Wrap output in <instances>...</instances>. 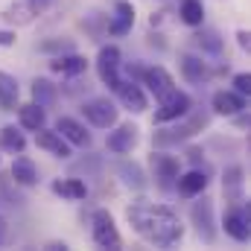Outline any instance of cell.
Returning <instances> with one entry per match:
<instances>
[{
  "mask_svg": "<svg viewBox=\"0 0 251 251\" xmlns=\"http://www.w3.org/2000/svg\"><path fill=\"white\" fill-rule=\"evenodd\" d=\"M178 15H181V21L187 26H201V21H204V3L201 0H181Z\"/></svg>",
  "mask_w": 251,
  "mask_h": 251,
  "instance_id": "cell-30",
  "label": "cell"
},
{
  "mask_svg": "<svg viewBox=\"0 0 251 251\" xmlns=\"http://www.w3.org/2000/svg\"><path fill=\"white\" fill-rule=\"evenodd\" d=\"M181 76L193 82V85H201L207 76H210V67L207 62H201V56H193V53H184L181 56Z\"/></svg>",
  "mask_w": 251,
  "mask_h": 251,
  "instance_id": "cell-21",
  "label": "cell"
},
{
  "mask_svg": "<svg viewBox=\"0 0 251 251\" xmlns=\"http://www.w3.org/2000/svg\"><path fill=\"white\" fill-rule=\"evenodd\" d=\"M126 219L137 237H143L146 243L161 246V249H170L184 237V225H181L178 213L161 201H134V204H128Z\"/></svg>",
  "mask_w": 251,
  "mask_h": 251,
  "instance_id": "cell-1",
  "label": "cell"
},
{
  "mask_svg": "<svg viewBox=\"0 0 251 251\" xmlns=\"http://www.w3.org/2000/svg\"><path fill=\"white\" fill-rule=\"evenodd\" d=\"M237 44H240V47H243L246 53L251 50V35L246 32V29H240V32H237Z\"/></svg>",
  "mask_w": 251,
  "mask_h": 251,
  "instance_id": "cell-35",
  "label": "cell"
},
{
  "mask_svg": "<svg viewBox=\"0 0 251 251\" xmlns=\"http://www.w3.org/2000/svg\"><path fill=\"white\" fill-rule=\"evenodd\" d=\"M222 228L228 237H234L237 243H246L251 237V204L243 199L240 204H231V210L222 219Z\"/></svg>",
  "mask_w": 251,
  "mask_h": 251,
  "instance_id": "cell-5",
  "label": "cell"
},
{
  "mask_svg": "<svg viewBox=\"0 0 251 251\" xmlns=\"http://www.w3.org/2000/svg\"><path fill=\"white\" fill-rule=\"evenodd\" d=\"M18 94H21L18 79H15L12 73L0 70V108H3V111H15V108H18Z\"/></svg>",
  "mask_w": 251,
  "mask_h": 251,
  "instance_id": "cell-24",
  "label": "cell"
},
{
  "mask_svg": "<svg viewBox=\"0 0 251 251\" xmlns=\"http://www.w3.org/2000/svg\"><path fill=\"white\" fill-rule=\"evenodd\" d=\"M53 193L62 196V199H67V201H79V199L88 196V187H85V181H79V178H56V181H53Z\"/></svg>",
  "mask_w": 251,
  "mask_h": 251,
  "instance_id": "cell-25",
  "label": "cell"
},
{
  "mask_svg": "<svg viewBox=\"0 0 251 251\" xmlns=\"http://www.w3.org/2000/svg\"><path fill=\"white\" fill-rule=\"evenodd\" d=\"M140 82L149 88V94H155L158 102L176 91V79H173L170 70H164L161 64H155V67H143V70H140Z\"/></svg>",
  "mask_w": 251,
  "mask_h": 251,
  "instance_id": "cell-9",
  "label": "cell"
},
{
  "mask_svg": "<svg viewBox=\"0 0 251 251\" xmlns=\"http://www.w3.org/2000/svg\"><path fill=\"white\" fill-rule=\"evenodd\" d=\"M114 91H117L120 102H123V105L128 108V111H131V114H143V111L149 108V100H146L143 88H140L134 79H120V85H117Z\"/></svg>",
  "mask_w": 251,
  "mask_h": 251,
  "instance_id": "cell-12",
  "label": "cell"
},
{
  "mask_svg": "<svg viewBox=\"0 0 251 251\" xmlns=\"http://www.w3.org/2000/svg\"><path fill=\"white\" fill-rule=\"evenodd\" d=\"M114 128V126H111ZM137 140H140V128L131 123H123L117 126L114 131H108V137H105V146H108V152H114V155H128L134 146H137Z\"/></svg>",
  "mask_w": 251,
  "mask_h": 251,
  "instance_id": "cell-11",
  "label": "cell"
},
{
  "mask_svg": "<svg viewBox=\"0 0 251 251\" xmlns=\"http://www.w3.org/2000/svg\"><path fill=\"white\" fill-rule=\"evenodd\" d=\"M190 219H193V225H196V234H199L204 243H213V240H216V222H213V201H210V199L201 196L199 201H193Z\"/></svg>",
  "mask_w": 251,
  "mask_h": 251,
  "instance_id": "cell-8",
  "label": "cell"
},
{
  "mask_svg": "<svg viewBox=\"0 0 251 251\" xmlns=\"http://www.w3.org/2000/svg\"><path fill=\"white\" fill-rule=\"evenodd\" d=\"M120 70H123V53H120V47H114V44L100 47V56H97V76H100V82L114 91L120 85V79H123Z\"/></svg>",
  "mask_w": 251,
  "mask_h": 251,
  "instance_id": "cell-4",
  "label": "cell"
},
{
  "mask_svg": "<svg viewBox=\"0 0 251 251\" xmlns=\"http://www.w3.org/2000/svg\"><path fill=\"white\" fill-rule=\"evenodd\" d=\"M73 50H76L73 38H50V41L38 44V53H47V56H62V53H73Z\"/></svg>",
  "mask_w": 251,
  "mask_h": 251,
  "instance_id": "cell-31",
  "label": "cell"
},
{
  "mask_svg": "<svg viewBox=\"0 0 251 251\" xmlns=\"http://www.w3.org/2000/svg\"><path fill=\"white\" fill-rule=\"evenodd\" d=\"M149 167H152V173H155V178H158L161 187L176 184V178L181 176L178 158H173V155H167V152H152V155H149Z\"/></svg>",
  "mask_w": 251,
  "mask_h": 251,
  "instance_id": "cell-10",
  "label": "cell"
},
{
  "mask_svg": "<svg viewBox=\"0 0 251 251\" xmlns=\"http://www.w3.org/2000/svg\"><path fill=\"white\" fill-rule=\"evenodd\" d=\"M193 41H196V44L201 47V53H207V56H219L222 47H225V41L219 38L216 29H199V32L193 35Z\"/></svg>",
  "mask_w": 251,
  "mask_h": 251,
  "instance_id": "cell-29",
  "label": "cell"
},
{
  "mask_svg": "<svg viewBox=\"0 0 251 251\" xmlns=\"http://www.w3.org/2000/svg\"><path fill=\"white\" fill-rule=\"evenodd\" d=\"M187 120L178 126H173V128H161V131H155L152 134V140H155V146H173V143H181V140H187L193 137L196 131H201L204 126H207V114H184Z\"/></svg>",
  "mask_w": 251,
  "mask_h": 251,
  "instance_id": "cell-3",
  "label": "cell"
},
{
  "mask_svg": "<svg viewBox=\"0 0 251 251\" xmlns=\"http://www.w3.org/2000/svg\"><path fill=\"white\" fill-rule=\"evenodd\" d=\"M47 249H53V251H59V249H67V246H64V243H50V246H47Z\"/></svg>",
  "mask_w": 251,
  "mask_h": 251,
  "instance_id": "cell-37",
  "label": "cell"
},
{
  "mask_svg": "<svg viewBox=\"0 0 251 251\" xmlns=\"http://www.w3.org/2000/svg\"><path fill=\"white\" fill-rule=\"evenodd\" d=\"M56 100H59V91H56V85L50 79H35L32 82V102L35 105L50 108V105H56Z\"/></svg>",
  "mask_w": 251,
  "mask_h": 251,
  "instance_id": "cell-27",
  "label": "cell"
},
{
  "mask_svg": "<svg viewBox=\"0 0 251 251\" xmlns=\"http://www.w3.org/2000/svg\"><path fill=\"white\" fill-rule=\"evenodd\" d=\"M207 173L204 170H190V173H184V176H178L176 178V187H178V193L184 196V199H196V196H201L204 190H207Z\"/></svg>",
  "mask_w": 251,
  "mask_h": 251,
  "instance_id": "cell-18",
  "label": "cell"
},
{
  "mask_svg": "<svg viewBox=\"0 0 251 251\" xmlns=\"http://www.w3.org/2000/svg\"><path fill=\"white\" fill-rule=\"evenodd\" d=\"M41 12L35 9V3L32 0H12L6 9H3V21L6 24H15V26H26V24H32L35 18H38Z\"/></svg>",
  "mask_w": 251,
  "mask_h": 251,
  "instance_id": "cell-15",
  "label": "cell"
},
{
  "mask_svg": "<svg viewBox=\"0 0 251 251\" xmlns=\"http://www.w3.org/2000/svg\"><path fill=\"white\" fill-rule=\"evenodd\" d=\"M0 149H6V152H12V155H21V152L26 149L24 131L15 128V126H3V128H0Z\"/></svg>",
  "mask_w": 251,
  "mask_h": 251,
  "instance_id": "cell-28",
  "label": "cell"
},
{
  "mask_svg": "<svg viewBox=\"0 0 251 251\" xmlns=\"http://www.w3.org/2000/svg\"><path fill=\"white\" fill-rule=\"evenodd\" d=\"M91 237L100 249H108V251H117L123 246V237L114 225V216L108 210H94L91 216Z\"/></svg>",
  "mask_w": 251,
  "mask_h": 251,
  "instance_id": "cell-2",
  "label": "cell"
},
{
  "mask_svg": "<svg viewBox=\"0 0 251 251\" xmlns=\"http://www.w3.org/2000/svg\"><path fill=\"white\" fill-rule=\"evenodd\" d=\"M32 3H35V9H38V12H47V9L53 6V0H32Z\"/></svg>",
  "mask_w": 251,
  "mask_h": 251,
  "instance_id": "cell-36",
  "label": "cell"
},
{
  "mask_svg": "<svg viewBox=\"0 0 251 251\" xmlns=\"http://www.w3.org/2000/svg\"><path fill=\"white\" fill-rule=\"evenodd\" d=\"M53 73H62V76H82L85 70H88V59L85 56H79L76 50L73 53H62V56H53Z\"/></svg>",
  "mask_w": 251,
  "mask_h": 251,
  "instance_id": "cell-19",
  "label": "cell"
},
{
  "mask_svg": "<svg viewBox=\"0 0 251 251\" xmlns=\"http://www.w3.org/2000/svg\"><path fill=\"white\" fill-rule=\"evenodd\" d=\"M131 26H134V6L128 3V0H117L114 3V15L108 18V35H128L131 32Z\"/></svg>",
  "mask_w": 251,
  "mask_h": 251,
  "instance_id": "cell-14",
  "label": "cell"
},
{
  "mask_svg": "<svg viewBox=\"0 0 251 251\" xmlns=\"http://www.w3.org/2000/svg\"><path fill=\"white\" fill-rule=\"evenodd\" d=\"M18 120H21V128H26V131H38L41 126L47 123V108H41V105H35V102L18 105Z\"/></svg>",
  "mask_w": 251,
  "mask_h": 251,
  "instance_id": "cell-23",
  "label": "cell"
},
{
  "mask_svg": "<svg viewBox=\"0 0 251 251\" xmlns=\"http://www.w3.org/2000/svg\"><path fill=\"white\" fill-rule=\"evenodd\" d=\"M9 176H12L15 184H21V187H35V184H38V167H35L29 158H15Z\"/></svg>",
  "mask_w": 251,
  "mask_h": 251,
  "instance_id": "cell-22",
  "label": "cell"
},
{
  "mask_svg": "<svg viewBox=\"0 0 251 251\" xmlns=\"http://www.w3.org/2000/svg\"><path fill=\"white\" fill-rule=\"evenodd\" d=\"M35 143H38V149H44L47 155H53V158H70V143L64 140L59 131H47L44 126L35 131Z\"/></svg>",
  "mask_w": 251,
  "mask_h": 251,
  "instance_id": "cell-16",
  "label": "cell"
},
{
  "mask_svg": "<svg viewBox=\"0 0 251 251\" xmlns=\"http://www.w3.org/2000/svg\"><path fill=\"white\" fill-rule=\"evenodd\" d=\"M15 32L12 29H0V47H15Z\"/></svg>",
  "mask_w": 251,
  "mask_h": 251,
  "instance_id": "cell-34",
  "label": "cell"
},
{
  "mask_svg": "<svg viewBox=\"0 0 251 251\" xmlns=\"http://www.w3.org/2000/svg\"><path fill=\"white\" fill-rule=\"evenodd\" d=\"M6 243V228H3V222H0V246Z\"/></svg>",
  "mask_w": 251,
  "mask_h": 251,
  "instance_id": "cell-38",
  "label": "cell"
},
{
  "mask_svg": "<svg viewBox=\"0 0 251 251\" xmlns=\"http://www.w3.org/2000/svg\"><path fill=\"white\" fill-rule=\"evenodd\" d=\"M243 184H246V178H243V167H228L225 170V176H222V190H225V199L231 201V204H240L246 196H243Z\"/></svg>",
  "mask_w": 251,
  "mask_h": 251,
  "instance_id": "cell-20",
  "label": "cell"
},
{
  "mask_svg": "<svg viewBox=\"0 0 251 251\" xmlns=\"http://www.w3.org/2000/svg\"><path fill=\"white\" fill-rule=\"evenodd\" d=\"M56 131L62 134L70 146H91V131L79 120H73V117H59L56 120Z\"/></svg>",
  "mask_w": 251,
  "mask_h": 251,
  "instance_id": "cell-17",
  "label": "cell"
},
{
  "mask_svg": "<svg viewBox=\"0 0 251 251\" xmlns=\"http://www.w3.org/2000/svg\"><path fill=\"white\" fill-rule=\"evenodd\" d=\"M231 85H234V91L243 94V97L251 94V76L249 73H234V82H231Z\"/></svg>",
  "mask_w": 251,
  "mask_h": 251,
  "instance_id": "cell-32",
  "label": "cell"
},
{
  "mask_svg": "<svg viewBox=\"0 0 251 251\" xmlns=\"http://www.w3.org/2000/svg\"><path fill=\"white\" fill-rule=\"evenodd\" d=\"M82 114H85L88 123L97 126V128H111V126H117V117H120L117 105H114L108 97H94V100H88V102L82 105Z\"/></svg>",
  "mask_w": 251,
  "mask_h": 251,
  "instance_id": "cell-6",
  "label": "cell"
},
{
  "mask_svg": "<svg viewBox=\"0 0 251 251\" xmlns=\"http://www.w3.org/2000/svg\"><path fill=\"white\" fill-rule=\"evenodd\" d=\"M120 178H123L126 187L131 190H146V184H149V178H146V173L137 161H123L120 164Z\"/></svg>",
  "mask_w": 251,
  "mask_h": 251,
  "instance_id": "cell-26",
  "label": "cell"
},
{
  "mask_svg": "<svg viewBox=\"0 0 251 251\" xmlns=\"http://www.w3.org/2000/svg\"><path fill=\"white\" fill-rule=\"evenodd\" d=\"M210 108L222 117H237L246 111V97L237 94V91H216L210 97Z\"/></svg>",
  "mask_w": 251,
  "mask_h": 251,
  "instance_id": "cell-13",
  "label": "cell"
},
{
  "mask_svg": "<svg viewBox=\"0 0 251 251\" xmlns=\"http://www.w3.org/2000/svg\"><path fill=\"white\" fill-rule=\"evenodd\" d=\"M187 158H190V164H193V167L204 164V152H201L199 146H190V149H187Z\"/></svg>",
  "mask_w": 251,
  "mask_h": 251,
  "instance_id": "cell-33",
  "label": "cell"
},
{
  "mask_svg": "<svg viewBox=\"0 0 251 251\" xmlns=\"http://www.w3.org/2000/svg\"><path fill=\"white\" fill-rule=\"evenodd\" d=\"M187 111H193V100H190V94H184V91L176 88L170 97H164V100L158 102V108H155V123H173V120L184 117Z\"/></svg>",
  "mask_w": 251,
  "mask_h": 251,
  "instance_id": "cell-7",
  "label": "cell"
}]
</instances>
